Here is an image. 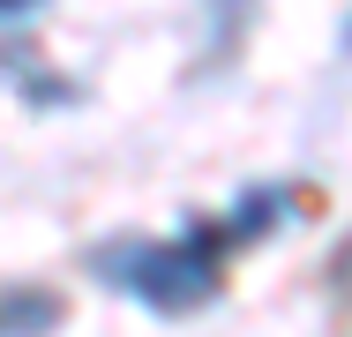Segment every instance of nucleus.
I'll use <instances>...</instances> for the list:
<instances>
[{
	"label": "nucleus",
	"instance_id": "obj_1",
	"mask_svg": "<svg viewBox=\"0 0 352 337\" xmlns=\"http://www.w3.org/2000/svg\"><path fill=\"white\" fill-rule=\"evenodd\" d=\"M217 255H225L217 225H195L188 240H113L90 255V270L113 292L142 300L150 315H195L217 300Z\"/></svg>",
	"mask_w": 352,
	"mask_h": 337
},
{
	"label": "nucleus",
	"instance_id": "obj_2",
	"mask_svg": "<svg viewBox=\"0 0 352 337\" xmlns=\"http://www.w3.org/2000/svg\"><path fill=\"white\" fill-rule=\"evenodd\" d=\"M53 330H60V292L0 285V337H53Z\"/></svg>",
	"mask_w": 352,
	"mask_h": 337
},
{
	"label": "nucleus",
	"instance_id": "obj_3",
	"mask_svg": "<svg viewBox=\"0 0 352 337\" xmlns=\"http://www.w3.org/2000/svg\"><path fill=\"white\" fill-rule=\"evenodd\" d=\"M278 217H285V195H278V188H263V195H240V202H232V217L217 225V240H225V248H240V240H263Z\"/></svg>",
	"mask_w": 352,
	"mask_h": 337
},
{
	"label": "nucleus",
	"instance_id": "obj_4",
	"mask_svg": "<svg viewBox=\"0 0 352 337\" xmlns=\"http://www.w3.org/2000/svg\"><path fill=\"white\" fill-rule=\"evenodd\" d=\"M330 277H338V292H352V232L338 240V263H330Z\"/></svg>",
	"mask_w": 352,
	"mask_h": 337
},
{
	"label": "nucleus",
	"instance_id": "obj_5",
	"mask_svg": "<svg viewBox=\"0 0 352 337\" xmlns=\"http://www.w3.org/2000/svg\"><path fill=\"white\" fill-rule=\"evenodd\" d=\"M345 45H352V23H345Z\"/></svg>",
	"mask_w": 352,
	"mask_h": 337
}]
</instances>
